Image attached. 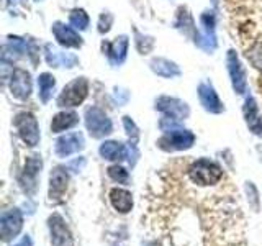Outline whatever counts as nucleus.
<instances>
[{
	"label": "nucleus",
	"instance_id": "obj_1",
	"mask_svg": "<svg viewBox=\"0 0 262 246\" xmlns=\"http://www.w3.org/2000/svg\"><path fill=\"white\" fill-rule=\"evenodd\" d=\"M188 180L196 187H215L223 179V169L218 162L208 158H200L187 169Z\"/></svg>",
	"mask_w": 262,
	"mask_h": 246
},
{
	"label": "nucleus",
	"instance_id": "obj_2",
	"mask_svg": "<svg viewBox=\"0 0 262 246\" xmlns=\"http://www.w3.org/2000/svg\"><path fill=\"white\" fill-rule=\"evenodd\" d=\"M195 143V135L190 130L185 128H174L169 131H164V135L158 139V146L166 153H174V151H185L190 150Z\"/></svg>",
	"mask_w": 262,
	"mask_h": 246
},
{
	"label": "nucleus",
	"instance_id": "obj_3",
	"mask_svg": "<svg viewBox=\"0 0 262 246\" xmlns=\"http://www.w3.org/2000/svg\"><path fill=\"white\" fill-rule=\"evenodd\" d=\"M87 95H89V80L85 77H77L64 86L62 92L57 97V105L66 107V109H72V107L84 104Z\"/></svg>",
	"mask_w": 262,
	"mask_h": 246
},
{
	"label": "nucleus",
	"instance_id": "obj_4",
	"mask_svg": "<svg viewBox=\"0 0 262 246\" xmlns=\"http://www.w3.org/2000/svg\"><path fill=\"white\" fill-rule=\"evenodd\" d=\"M13 125L18 131V136L21 138V141L27 145L28 148H35L39 139V127H38V121L35 118V115L31 112H20L15 115V120H13Z\"/></svg>",
	"mask_w": 262,
	"mask_h": 246
},
{
	"label": "nucleus",
	"instance_id": "obj_5",
	"mask_svg": "<svg viewBox=\"0 0 262 246\" xmlns=\"http://www.w3.org/2000/svg\"><path fill=\"white\" fill-rule=\"evenodd\" d=\"M85 127L89 135L97 139L108 136L113 131V123L108 115L98 107H89L85 110Z\"/></svg>",
	"mask_w": 262,
	"mask_h": 246
},
{
	"label": "nucleus",
	"instance_id": "obj_6",
	"mask_svg": "<svg viewBox=\"0 0 262 246\" xmlns=\"http://www.w3.org/2000/svg\"><path fill=\"white\" fill-rule=\"evenodd\" d=\"M156 110H159L164 117L174 118L177 121H182L190 115V109H188L187 102L169 95H161L156 98Z\"/></svg>",
	"mask_w": 262,
	"mask_h": 246
},
{
	"label": "nucleus",
	"instance_id": "obj_7",
	"mask_svg": "<svg viewBox=\"0 0 262 246\" xmlns=\"http://www.w3.org/2000/svg\"><path fill=\"white\" fill-rule=\"evenodd\" d=\"M226 66H228V74H229V79H231V84L236 94H246L248 92V80H246V71H244V66L239 61L237 54L229 49L228 54H226Z\"/></svg>",
	"mask_w": 262,
	"mask_h": 246
},
{
	"label": "nucleus",
	"instance_id": "obj_8",
	"mask_svg": "<svg viewBox=\"0 0 262 246\" xmlns=\"http://www.w3.org/2000/svg\"><path fill=\"white\" fill-rule=\"evenodd\" d=\"M21 227H23L21 212L18 209L5 210L2 213V217H0V236H2V241L5 243L12 241L21 232Z\"/></svg>",
	"mask_w": 262,
	"mask_h": 246
},
{
	"label": "nucleus",
	"instance_id": "obj_9",
	"mask_svg": "<svg viewBox=\"0 0 262 246\" xmlns=\"http://www.w3.org/2000/svg\"><path fill=\"white\" fill-rule=\"evenodd\" d=\"M85 148L84 136L80 131H74V133H68L61 138H57L54 145V153L57 158H69L71 154H76Z\"/></svg>",
	"mask_w": 262,
	"mask_h": 246
},
{
	"label": "nucleus",
	"instance_id": "obj_10",
	"mask_svg": "<svg viewBox=\"0 0 262 246\" xmlns=\"http://www.w3.org/2000/svg\"><path fill=\"white\" fill-rule=\"evenodd\" d=\"M196 90H199L200 104H202V107L205 110L210 112V113H215V115L225 112V105H223V102L220 100V97L216 94L215 87L211 86V82H208V80L200 82L199 89H196Z\"/></svg>",
	"mask_w": 262,
	"mask_h": 246
},
{
	"label": "nucleus",
	"instance_id": "obj_11",
	"mask_svg": "<svg viewBox=\"0 0 262 246\" xmlns=\"http://www.w3.org/2000/svg\"><path fill=\"white\" fill-rule=\"evenodd\" d=\"M48 225L49 232H51V246H74L72 235L61 215H57V213L51 215L48 220Z\"/></svg>",
	"mask_w": 262,
	"mask_h": 246
},
{
	"label": "nucleus",
	"instance_id": "obj_12",
	"mask_svg": "<svg viewBox=\"0 0 262 246\" xmlns=\"http://www.w3.org/2000/svg\"><path fill=\"white\" fill-rule=\"evenodd\" d=\"M45 59L49 66H51V68L72 69L79 64V59H77L76 54L68 53V51H61V49H57L53 45L45 46Z\"/></svg>",
	"mask_w": 262,
	"mask_h": 246
},
{
	"label": "nucleus",
	"instance_id": "obj_13",
	"mask_svg": "<svg viewBox=\"0 0 262 246\" xmlns=\"http://www.w3.org/2000/svg\"><path fill=\"white\" fill-rule=\"evenodd\" d=\"M10 92L18 100H27L31 94V76L28 71L16 68L12 71L10 77Z\"/></svg>",
	"mask_w": 262,
	"mask_h": 246
},
{
	"label": "nucleus",
	"instance_id": "obj_14",
	"mask_svg": "<svg viewBox=\"0 0 262 246\" xmlns=\"http://www.w3.org/2000/svg\"><path fill=\"white\" fill-rule=\"evenodd\" d=\"M68 184H69V174L66 168L57 166L51 171L49 174V200L51 202H59L62 199V195L68 191Z\"/></svg>",
	"mask_w": 262,
	"mask_h": 246
},
{
	"label": "nucleus",
	"instance_id": "obj_15",
	"mask_svg": "<svg viewBox=\"0 0 262 246\" xmlns=\"http://www.w3.org/2000/svg\"><path fill=\"white\" fill-rule=\"evenodd\" d=\"M128 46H129V39L126 35H120L113 41H110V43L108 41L103 43V51L112 66L117 68V66L123 64V61L126 59V54H128Z\"/></svg>",
	"mask_w": 262,
	"mask_h": 246
},
{
	"label": "nucleus",
	"instance_id": "obj_16",
	"mask_svg": "<svg viewBox=\"0 0 262 246\" xmlns=\"http://www.w3.org/2000/svg\"><path fill=\"white\" fill-rule=\"evenodd\" d=\"M51 31H53L57 43L64 48H80L82 46V38L74 27H69V25H66L62 22H56V23H53Z\"/></svg>",
	"mask_w": 262,
	"mask_h": 246
},
{
	"label": "nucleus",
	"instance_id": "obj_17",
	"mask_svg": "<svg viewBox=\"0 0 262 246\" xmlns=\"http://www.w3.org/2000/svg\"><path fill=\"white\" fill-rule=\"evenodd\" d=\"M41 168H43V161H41L39 154H31L27 158V162H25L23 168V176L20 179V182L23 186V189L27 192H35L36 189V177L39 174Z\"/></svg>",
	"mask_w": 262,
	"mask_h": 246
},
{
	"label": "nucleus",
	"instance_id": "obj_18",
	"mask_svg": "<svg viewBox=\"0 0 262 246\" xmlns=\"http://www.w3.org/2000/svg\"><path fill=\"white\" fill-rule=\"evenodd\" d=\"M243 113H244V120H246L248 128L252 131L254 135L262 136V118H260V113H259V107L252 97L246 98L244 107H243Z\"/></svg>",
	"mask_w": 262,
	"mask_h": 246
},
{
	"label": "nucleus",
	"instance_id": "obj_19",
	"mask_svg": "<svg viewBox=\"0 0 262 246\" xmlns=\"http://www.w3.org/2000/svg\"><path fill=\"white\" fill-rule=\"evenodd\" d=\"M149 68L156 76L164 77V79H174L180 76L179 66L174 61L166 59V57H154L149 63Z\"/></svg>",
	"mask_w": 262,
	"mask_h": 246
},
{
	"label": "nucleus",
	"instance_id": "obj_20",
	"mask_svg": "<svg viewBox=\"0 0 262 246\" xmlns=\"http://www.w3.org/2000/svg\"><path fill=\"white\" fill-rule=\"evenodd\" d=\"M79 123V115L72 110H64L56 113L51 121V131L53 133H62V131L74 128Z\"/></svg>",
	"mask_w": 262,
	"mask_h": 246
},
{
	"label": "nucleus",
	"instance_id": "obj_21",
	"mask_svg": "<svg viewBox=\"0 0 262 246\" xmlns=\"http://www.w3.org/2000/svg\"><path fill=\"white\" fill-rule=\"evenodd\" d=\"M108 197H110L113 209L118 210L120 213H128L133 209V195H131V192H128L126 189L115 187L110 191Z\"/></svg>",
	"mask_w": 262,
	"mask_h": 246
},
{
	"label": "nucleus",
	"instance_id": "obj_22",
	"mask_svg": "<svg viewBox=\"0 0 262 246\" xmlns=\"http://www.w3.org/2000/svg\"><path fill=\"white\" fill-rule=\"evenodd\" d=\"M98 153L103 159L106 161H120V159H125L126 156V146L121 145L120 141H103L98 148Z\"/></svg>",
	"mask_w": 262,
	"mask_h": 246
},
{
	"label": "nucleus",
	"instance_id": "obj_23",
	"mask_svg": "<svg viewBox=\"0 0 262 246\" xmlns=\"http://www.w3.org/2000/svg\"><path fill=\"white\" fill-rule=\"evenodd\" d=\"M56 89V77L49 72H41L38 76V97L43 104L51 100Z\"/></svg>",
	"mask_w": 262,
	"mask_h": 246
},
{
	"label": "nucleus",
	"instance_id": "obj_24",
	"mask_svg": "<svg viewBox=\"0 0 262 246\" xmlns=\"http://www.w3.org/2000/svg\"><path fill=\"white\" fill-rule=\"evenodd\" d=\"M176 27L180 28L184 31L185 36H199V33H196V28H195V23H193V18L192 15L188 13L187 8H180L179 10V15H177V20H176Z\"/></svg>",
	"mask_w": 262,
	"mask_h": 246
},
{
	"label": "nucleus",
	"instance_id": "obj_25",
	"mask_svg": "<svg viewBox=\"0 0 262 246\" xmlns=\"http://www.w3.org/2000/svg\"><path fill=\"white\" fill-rule=\"evenodd\" d=\"M69 23L71 27H74L76 30H87L89 28V23H90V18L89 15L85 13L84 8H74L69 15Z\"/></svg>",
	"mask_w": 262,
	"mask_h": 246
},
{
	"label": "nucleus",
	"instance_id": "obj_26",
	"mask_svg": "<svg viewBox=\"0 0 262 246\" xmlns=\"http://www.w3.org/2000/svg\"><path fill=\"white\" fill-rule=\"evenodd\" d=\"M106 172H108L110 179H113L115 182H118V184H128L129 174H128V171L125 168H121V166H118V164H115V166H110L108 169H106Z\"/></svg>",
	"mask_w": 262,
	"mask_h": 246
},
{
	"label": "nucleus",
	"instance_id": "obj_27",
	"mask_svg": "<svg viewBox=\"0 0 262 246\" xmlns=\"http://www.w3.org/2000/svg\"><path fill=\"white\" fill-rule=\"evenodd\" d=\"M135 43H136V48H138V51L139 54H147L151 51V49L154 48V39L151 36H143V35H139V33L136 31V39H135Z\"/></svg>",
	"mask_w": 262,
	"mask_h": 246
},
{
	"label": "nucleus",
	"instance_id": "obj_28",
	"mask_svg": "<svg viewBox=\"0 0 262 246\" xmlns=\"http://www.w3.org/2000/svg\"><path fill=\"white\" fill-rule=\"evenodd\" d=\"M123 127L126 130V135L129 138V141L136 145L139 139V128L136 127V123L131 120L129 117H123Z\"/></svg>",
	"mask_w": 262,
	"mask_h": 246
},
{
	"label": "nucleus",
	"instance_id": "obj_29",
	"mask_svg": "<svg viewBox=\"0 0 262 246\" xmlns=\"http://www.w3.org/2000/svg\"><path fill=\"white\" fill-rule=\"evenodd\" d=\"M112 23H113V15L110 12H103L100 15V20H98V31L102 33H108L112 28Z\"/></svg>",
	"mask_w": 262,
	"mask_h": 246
},
{
	"label": "nucleus",
	"instance_id": "obj_30",
	"mask_svg": "<svg viewBox=\"0 0 262 246\" xmlns=\"http://www.w3.org/2000/svg\"><path fill=\"white\" fill-rule=\"evenodd\" d=\"M246 192H248V195H249L254 210L257 212L259 210V197H257V189H256V186H254L252 182H246Z\"/></svg>",
	"mask_w": 262,
	"mask_h": 246
},
{
	"label": "nucleus",
	"instance_id": "obj_31",
	"mask_svg": "<svg viewBox=\"0 0 262 246\" xmlns=\"http://www.w3.org/2000/svg\"><path fill=\"white\" fill-rule=\"evenodd\" d=\"M138 156H139V153H138V150H136V146H135L133 143L128 145V146H126V156H125V159L128 161L129 166H135L136 161H138Z\"/></svg>",
	"mask_w": 262,
	"mask_h": 246
},
{
	"label": "nucleus",
	"instance_id": "obj_32",
	"mask_svg": "<svg viewBox=\"0 0 262 246\" xmlns=\"http://www.w3.org/2000/svg\"><path fill=\"white\" fill-rule=\"evenodd\" d=\"M113 97H115V102H117L118 105H125L128 102V98H129V94H128V90L117 87V89H115V92H113Z\"/></svg>",
	"mask_w": 262,
	"mask_h": 246
},
{
	"label": "nucleus",
	"instance_id": "obj_33",
	"mask_svg": "<svg viewBox=\"0 0 262 246\" xmlns=\"http://www.w3.org/2000/svg\"><path fill=\"white\" fill-rule=\"evenodd\" d=\"M84 166H85V158H77V159H74L68 164V168L72 172H80L82 169H84Z\"/></svg>",
	"mask_w": 262,
	"mask_h": 246
},
{
	"label": "nucleus",
	"instance_id": "obj_34",
	"mask_svg": "<svg viewBox=\"0 0 262 246\" xmlns=\"http://www.w3.org/2000/svg\"><path fill=\"white\" fill-rule=\"evenodd\" d=\"M31 244H33V243H31V238L27 235V236H23L21 240H20L18 243H16L15 246H31Z\"/></svg>",
	"mask_w": 262,
	"mask_h": 246
}]
</instances>
